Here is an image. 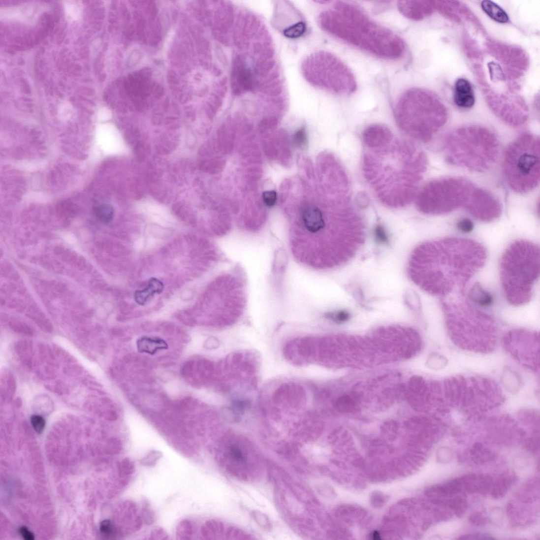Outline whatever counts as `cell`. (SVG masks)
I'll return each instance as SVG.
<instances>
[{
    "mask_svg": "<svg viewBox=\"0 0 540 540\" xmlns=\"http://www.w3.org/2000/svg\"><path fill=\"white\" fill-rule=\"evenodd\" d=\"M506 181L516 193L526 194L540 183V140L523 132L507 147L503 160Z\"/></svg>",
    "mask_w": 540,
    "mask_h": 540,
    "instance_id": "obj_5",
    "label": "cell"
},
{
    "mask_svg": "<svg viewBox=\"0 0 540 540\" xmlns=\"http://www.w3.org/2000/svg\"><path fill=\"white\" fill-rule=\"evenodd\" d=\"M500 142L495 133L479 126L451 131L444 140L443 151L448 164L476 173H484L496 163Z\"/></svg>",
    "mask_w": 540,
    "mask_h": 540,
    "instance_id": "obj_3",
    "label": "cell"
},
{
    "mask_svg": "<svg viewBox=\"0 0 540 540\" xmlns=\"http://www.w3.org/2000/svg\"><path fill=\"white\" fill-rule=\"evenodd\" d=\"M329 319L337 323H343L350 319V315L349 312L345 310H340L334 313H330L327 315Z\"/></svg>",
    "mask_w": 540,
    "mask_h": 540,
    "instance_id": "obj_20",
    "label": "cell"
},
{
    "mask_svg": "<svg viewBox=\"0 0 540 540\" xmlns=\"http://www.w3.org/2000/svg\"><path fill=\"white\" fill-rule=\"evenodd\" d=\"M230 454L235 461H237L241 463H245L246 458L244 456L241 450L238 447H232L230 450Z\"/></svg>",
    "mask_w": 540,
    "mask_h": 540,
    "instance_id": "obj_25",
    "label": "cell"
},
{
    "mask_svg": "<svg viewBox=\"0 0 540 540\" xmlns=\"http://www.w3.org/2000/svg\"><path fill=\"white\" fill-rule=\"evenodd\" d=\"M457 227L458 230L465 233L471 232L473 230L474 224L469 219L463 218L458 221Z\"/></svg>",
    "mask_w": 540,
    "mask_h": 540,
    "instance_id": "obj_23",
    "label": "cell"
},
{
    "mask_svg": "<svg viewBox=\"0 0 540 540\" xmlns=\"http://www.w3.org/2000/svg\"><path fill=\"white\" fill-rule=\"evenodd\" d=\"M375 241L380 245H386L389 242V236L385 228L381 225H376L374 230Z\"/></svg>",
    "mask_w": 540,
    "mask_h": 540,
    "instance_id": "obj_18",
    "label": "cell"
},
{
    "mask_svg": "<svg viewBox=\"0 0 540 540\" xmlns=\"http://www.w3.org/2000/svg\"><path fill=\"white\" fill-rule=\"evenodd\" d=\"M397 5L403 16L413 21L423 19L433 11V4L430 1H400Z\"/></svg>",
    "mask_w": 540,
    "mask_h": 540,
    "instance_id": "obj_10",
    "label": "cell"
},
{
    "mask_svg": "<svg viewBox=\"0 0 540 540\" xmlns=\"http://www.w3.org/2000/svg\"><path fill=\"white\" fill-rule=\"evenodd\" d=\"M100 530L103 536L111 537L114 535V527L109 520L102 521L100 524Z\"/></svg>",
    "mask_w": 540,
    "mask_h": 540,
    "instance_id": "obj_24",
    "label": "cell"
},
{
    "mask_svg": "<svg viewBox=\"0 0 540 540\" xmlns=\"http://www.w3.org/2000/svg\"><path fill=\"white\" fill-rule=\"evenodd\" d=\"M475 187L461 177H443L434 180L427 185L421 194V210L440 215L460 208L464 209Z\"/></svg>",
    "mask_w": 540,
    "mask_h": 540,
    "instance_id": "obj_7",
    "label": "cell"
},
{
    "mask_svg": "<svg viewBox=\"0 0 540 540\" xmlns=\"http://www.w3.org/2000/svg\"><path fill=\"white\" fill-rule=\"evenodd\" d=\"M293 143L299 149H304L308 143L307 132L304 128H301L294 133Z\"/></svg>",
    "mask_w": 540,
    "mask_h": 540,
    "instance_id": "obj_19",
    "label": "cell"
},
{
    "mask_svg": "<svg viewBox=\"0 0 540 540\" xmlns=\"http://www.w3.org/2000/svg\"><path fill=\"white\" fill-rule=\"evenodd\" d=\"M322 28L338 39L377 57L396 60L403 57L406 44L390 29L370 19L360 7L338 1L321 15Z\"/></svg>",
    "mask_w": 540,
    "mask_h": 540,
    "instance_id": "obj_2",
    "label": "cell"
},
{
    "mask_svg": "<svg viewBox=\"0 0 540 540\" xmlns=\"http://www.w3.org/2000/svg\"><path fill=\"white\" fill-rule=\"evenodd\" d=\"M485 254L482 247L469 240L426 243L413 253L409 275L426 292L447 294L465 285L482 267Z\"/></svg>",
    "mask_w": 540,
    "mask_h": 540,
    "instance_id": "obj_1",
    "label": "cell"
},
{
    "mask_svg": "<svg viewBox=\"0 0 540 540\" xmlns=\"http://www.w3.org/2000/svg\"><path fill=\"white\" fill-rule=\"evenodd\" d=\"M19 533L26 540H33L35 539L34 535L26 527H21L19 529Z\"/></svg>",
    "mask_w": 540,
    "mask_h": 540,
    "instance_id": "obj_27",
    "label": "cell"
},
{
    "mask_svg": "<svg viewBox=\"0 0 540 540\" xmlns=\"http://www.w3.org/2000/svg\"><path fill=\"white\" fill-rule=\"evenodd\" d=\"M95 215L101 222L109 223L114 216V210L113 207L108 204H101L96 207L94 210Z\"/></svg>",
    "mask_w": 540,
    "mask_h": 540,
    "instance_id": "obj_14",
    "label": "cell"
},
{
    "mask_svg": "<svg viewBox=\"0 0 540 540\" xmlns=\"http://www.w3.org/2000/svg\"><path fill=\"white\" fill-rule=\"evenodd\" d=\"M263 201L264 204L272 208L275 206L277 201V193L275 191H267L264 192L262 195Z\"/></svg>",
    "mask_w": 540,
    "mask_h": 540,
    "instance_id": "obj_21",
    "label": "cell"
},
{
    "mask_svg": "<svg viewBox=\"0 0 540 540\" xmlns=\"http://www.w3.org/2000/svg\"><path fill=\"white\" fill-rule=\"evenodd\" d=\"M31 422L35 431L38 434L43 432L46 426V420L39 415H34L31 417Z\"/></svg>",
    "mask_w": 540,
    "mask_h": 540,
    "instance_id": "obj_22",
    "label": "cell"
},
{
    "mask_svg": "<svg viewBox=\"0 0 540 540\" xmlns=\"http://www.w3.org/2000/svg\"><path fill=\"white\" fill-rule=\"evenodd\" d=\"M481 7L490 18L500 24H506L509 20L507 12L499 5L489 0L482 2Z\"/></svg>",
    "mask_w": 540,
    "mask_h": 540,
    "instance_id": "obj_13",
    "label": "cell"
},
{
    "mask_svg": "<svg viewBox=\"0 0 540 540\" xmlns=\"http://www.w3.org/2000/svg\"><path fill=\"white\" fill-rule=\"evenodd\" d=\"M396 114L402 124L423 131L426 140L431 139L447 121L446 110L438 99L430 92L417 88L410 89L401 95Z\"/></svg>",
    "mask_w": 540,
    "mask_h": 540,
    "instance_id": "obj_6",
    "label": "cell"
},
{
    "mask_svg": "<svg viewBox=\"0 0 540 540\" xmlns=\"http://www.w3.org/2000/svg\"><path fill=\"white\" fill-rule=\"evenodd\" d=\"M464 209L476 219L485 222L497 219L502 212L499 199L490 191L476 186Z\"/></svg>",
    "mask_w": 540,
    "mask_h": 540,
    "instance_id": "obj_9",
    "label": "cell"
},
{
    "mask_svg": "<svg viewBox=\"0 0 540 540\" xmlns=\"http://www.w3.org/2000/svg\"><path fill=\"white\" fill-rule=\"evenodd\" d=\"M164 288V285L160 280L156 278H151L146 287L135 292L134 300L138 305L144 306L155 294L162 293Z\"/></svg>",
    "mask_w": 540,
    "mask_h": 540,
    "instance_id": "obj_12",
    "label": "cell"
},
{
    "mask_svg": "<svg viewBox=\"0 0 540 540\" xmlns=\"http://www.w3.org/2000/svg\"><path fill=\"white\" fill-rule=\"evenodd\" d=\"M65 10L68 16L73 19H78L82 11V5L80 2L75 1H65Z\"/></svg>",
    "mask_w": 540,
    "mask_h": 540,
    "instance_id": "obj_17",
    "label": "cell"
},
{
    "mask_svg": "<svg viewBox=\"0 0 540 540\" xmlns=\"http://www.w3.org/2000/svg\"><path fill=\"white\" fill-rule=\"evenodd\" d=\"M314 64V79L318 86L340 95H349L356 91V80L352 71L335 55L318 54Z\"/></svg>",
    "mask_w": 540,
    "mask_h": 540,
    "instance_id": "obj_8",
    "label": "cell"
},
{
    "mask_svg": "<svg viewBox=\"0 0 540 540\" xmlns=\"http://www.w3.org/2000/svg\"><path fill=\"white\" fill-rule=\"evenodd\" d=\"M454 100L455 104L461 108L469 109L474 106L475 93L468 80L464 78L457 80L454 87Z\"/></svg>",
    "mask_w": 540,
    "mask_h": 540,
    "instance_id": "obj_11",
    "label": "cell"
},
{
    "mask_svg": "<svg viewBox=\"0 0 540 540\" xmlns=\"http://www.w3.org/2000/svg\"><path fill=\"white\" fill-rule=\"evenodd\" d=\"M501 267L508 300L514 305L527 302L539 275V249L526 242L514 243L507 251Z\"/></svg>",
    "mask_w": 540,
    "mask_h": 540,
    "instance_id": "obj_4",
    "label": "cell"
},
{
    "mask_svg": "<svg viewBox=\"0 0 540 540\" xmlns=\"http://www.w3.org/2000/svg\"><path fill=\"white\" fill-rule=\"evenodd\" d=\"M471 295L472 299L477 305L482 307L490 306L493 302L492 295L484 290L482 288L477 287L473 291Z\"/></svg>",
    "mask_w": 540,
    "mask_h": 540,
    "instance_id": "obj_15",
    "label": "cell"
},
{
    "mask_svg": "<svg viewBox=\"0 0 540 540\" xmlns=\"http://www.w3.org/2000/svg\"><path fill=\"white\" fill-rule=\"evenodd\" d=\"M306 31V26L303 22H299L285 30L284 35L288 38H299Z\"/></svg>",
    "mask_w": 540,
    "mask_h": 540,
    "instance_id": "obj_16",
    "label": "cell"
},
{
    "mask_svg": "<svg viewBox=\"0 0 540 540\" xmlns=\"http://www.w3.org/2000/svg\"><path fill=\"white\" fill-rule=\"evenodd\" d=\"M352 401L349 397H343L340 398L338 404L341 410H350L352 407Z\"/></svg>",
    "mask_w": 540,
    "mask_h": 540,
    "instance_id": "obj_26",
    "label": "cell"
}]
</instances>
